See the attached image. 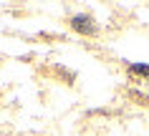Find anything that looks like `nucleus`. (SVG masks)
Instances as JSON below:
<instances>
[{"label":"nucleus","instance_id":"f257e3e1","mask_svg":"<svg viewBox=\"0 0 149 136\" xmlns=\"http://www.w3.org/2000/svg\"><path fill=\"white\" fill-rule=\"evenodd\" d=\"M73 28L79 33H94V20L88 15H76L73 18Z\"/></svg>","mask_w":149,"mask_h":136},{"label":"nucleus","instance_id":"f03ea898","mask_svg":"<svg viewBox=\"0 0 149 136\" xmlns=\"http://www.w3.org/2000/svg\"><path fill=\"white\" fill-rule=\"evenodd\" d=\"M134 71H136V73H141V76H147V78H149V66H134Z\"/></svg>","mask_w":149,"mask_h":136}]
</instances>
